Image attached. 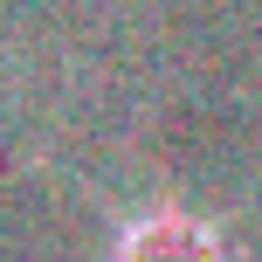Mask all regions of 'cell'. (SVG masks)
<instances>
[{
	"label": "cell",
	"instance_id": "cell-1",
	"mask_svg": "<svg viewBox=\"0 0 262 262\" xmlns=\"http://www.w3.org/2000/svg\"><path fill=\"white\" fill-rule=\"evenodd\" d=\"M111 262H235V255H228L221 235H214L207 221H193V214H145V221H131L118 235Z\"/></svg>",
	"mask_w": 262,
	"mask_h": 262
}]
</instances>
